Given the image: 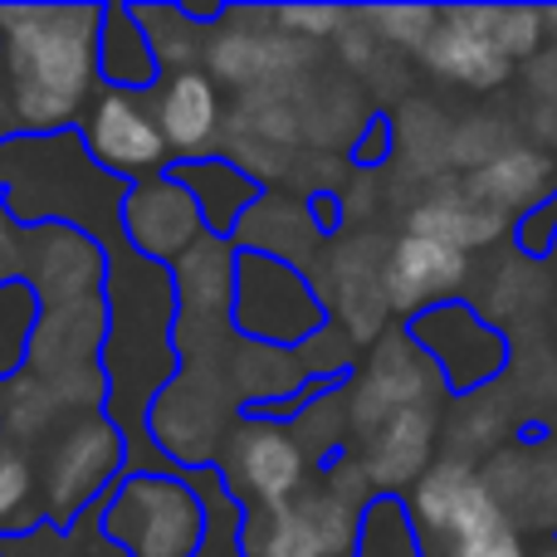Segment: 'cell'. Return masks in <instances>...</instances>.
<instances>
[{
	"mask_svg": "<svg viewBox=\"0 0 557 557\" xmlns=\"http://www.w3.org/2000/svg\"><path fill=\"white\" fill-rule=\"evenodd\" d=\"M504 231H509V215L484 211V206L470 201L465 191L431 196V201H421L411 211V221H406V235H425V240H441L465 255L480 250V245H494Z\"/></svg>",
	"mask_w": 557,
	"mask_h": 557,
	"instance_id": "cell-18",
	"label": "cell"
},
{
	"mask_svg": "<svg viewBox=\"0 0 557 557\" xmlns=\"http://www.w3.org/2000/svg\"><path fill=\"white\" fill-rule=\"evenodd\" d=\"M98 78L108 94H147L162 84V64L152 54V39L137 25L133 5H103V29H98Z\"/></svg>",
	"mask_w": 557,
	"mask_h": 557,
	"instance_id": "cell-17",
	"label": "cell"
},
{
	"mask_svg": "<svg viewBox=\"0 0 557 557\" xmlns=\"http://www.w3.org/2000/svg\"><path fill=\"white\" fill-rule=\"evenodd\" d=\"M270 15L284 29H298V39H327V35H337V29L352 20V10H337V5H318V10H308V5H278V10H270Z\"/></svg>",
	"mask_w": 557,
	"mask_h": 557,
	"instance_id": "cell-26",
	"label": "cell"
},
{
	"mask_svg": "<svg viewBox=\"0 0 557 557\" xmlns=\"http://www.w3.org/2000/svg\"><path fill=\"white\" fill-rule=\"evenodd\" d=\"M152 117L166 152H186V162H196L221 133V94H215L211 74H201V69L172 74L162 84V94H157Z\"/></svg>",
	"mask_w": 557,
	"mask_h": 557,
	"instance_id": "cell-13",
	"label": "cell"
},
{
	"mask_svg": "<svg viewBox=\"0 0 557 557\" xmlns=\"http://www.w3.org/2000/svg\"><path fill=\"white\" fill-rule=\"evenodd\" d=\"M84 152L98 172L133 182V176H162L166 172V143L157 133V117L137 103L133 94H103L88 108L84 123Z\"/></svg>",
	"mask_w": 557,
	"mask_h": 557,
	"instance_id": "cell-8",
	"label": "cell"
},
{
	"mask_svg": "<svg viewBox=\"0 0 557 557\" xmlns=\"http://www.w3.org/2000/svg\"><path fill=\"white\" fill-rule=\"evenodd\" d=\"M392 147H396L392 123H386L382 113H372V117H367V127H362V137L352 143V166H357V172H376V166L392 157Z\"/></svg>",
	"mask_w": 557,
	"mask_h": 557,
	"instance_id": "cell-27",
	"label": "cell"
},
{
	"mask_svg": "<svg viewBox=\"0 0 557 557\" xmlns=\"http://www.w3.org/2000/svg\"><path fill=\"white\" fill-rule=\"evenodd\" d=\"M543 29H553L557 35V10H543Z\"/></svg>",
	"mask_w": 557,
	"mask_h": 557,
	"instance_id": "cell-29",
	"label": "cell"
},
{
	"mask_svg": "<svg viewBox=\"0 0 557 557\" xmlns=\"http://www.w3.org/2000/svg\"><path fill=\"white\" fill-rule=\"evenodd\" d=\"M352 557H425L421 533H416L401 494H372L362 504L352 533Z\"/></svg>",
	"mask_w": 557,
	"mask_h": 557,
	"instance_id": "cell-20",
	"label": "cell"
},
{
	"mask_svg": "<svg viewBox=\"0 0 557 557\" xmlns=\"http://www.w3.org/2000/svg\"><path fill=\"white\" fill-rule=\"evenodd\" d=\"M98 529L123 557H196L206 504L186 474H123L98 499Z\"/></svg>",
	"mask_w": 557,
	"mask_h": 557,
	"instance_id": "cell-2",
	"label": "cell"
},
{
	"mask_svg": "<svg viewBox=\"0 0 557 557\" xmlns=\"http://www.w3.org/2000/svg\"><path fill=\"white\" fill-rule=\"evenodd\" d=\"M308 215H313L318 235H337V225H343V196L337 191H313L308 196Z\"/></svg>",
	"mask_w": 557,
	"mask_h": 557,
	"instance_id": "cell-28",
	"label": "cell"
},
{
	"mask_svg": "<svg viewBox=\"0 0 557 557\" xmlns=\"http://www.w3.org/2000/svg\"><path fill=\"white\" fill-rule=\"evenodd\" d=\"M98 29L103 5H0V64L20 127L69 133L98 84Z\"/></svg>",
	"mask_w": 557,
	"mask_h": 557,
	"instance_id": "cell-1",
	"label": "cell"
},
{
	"mask_svg": "<svg viewBox=\"0 0 557 557\" xmlns=\"http://www.w3.org/2000/svg\"><path fill=\"white\" fill-rule=\"evenodd\" d=\"M406 337L416 347H425V357L435 362L441 382L455 396L480 392L509 367V337L494 323H484V313H474L460 298H445V304L416 313L406 323Z\"/></svg>",
	"mask_w": 557,
	"mask_h": 557,
	"instance_id": "cell-4",
	"label": "cell"
},
{
	"mask_svg": "<svg viewBox=\"0 0 557 557\" xmlns=\"http://www.w3.org/2000/svg\"><path fill=\"white\" fill-rule=\"evenodd\" d=\"M435 553H441V548H435ZM425 557H431V553H425ZM445 557H529V548H523V539H519V529H513V519H504V523H494V529L474 533V539L450 543V548H445Z\"/></svg>",
	"mask_w": 557,
	"mask_h": 557,
	"instance_id": "cell-25",
	"label": "cell"
},
{
	"mask_svg": "<svg viewBox=\"0 0 557 557\" xmlns=\"http://www.w3.org/2000/svg\"><path fill=\"white\" fill-rule=\"evenodd\" d=\"M509 231H513V245H519V255H529V260H548V255L557 250V191L543 196L533 211L513 215Z\"/></svg>",
	"mask_w": 557,
	"mask_h": 557,
	"instance_id": "cell-22",
	"label": "cell"
},
{
	"mask_svg": "<svg viewBox=\"0 0 557 557\" xmlns=\"http://www.w3.org/2000/svg\"><path fill=\"white\" fill-rule=\"evenodd\" d=\"M196 231H201V211H196V201L166 172L152 176V182H143V186H127L123 235L137 255L166 264L176 250H191Z\"/></svg>",
	"mask_w": 557,
	"mask_h": 557,
	"instance_id": "cell-11",
	"label": "cell"
},
{
	"mask_svg": "<svg viewBox=\"0 0 557 557\" xmlns=\"http://www.w3.org/2000/svg\"><path fill=\"white\" fill-rule=\"evenodd\" d=\"M431 450H435L431 406L396 411L392 421L376 425L372 450H367V460H362V480H372L376 494H401V484H416L431 470Z\"/></svg>",
	"mask_w": 557,
	"mask_h": 557,
	"instance_id": "cell-14",
	"label": "cell"
},
{
	"mask_svg": "<svg viewBox=\"0 0 557 557\" xmlns=\"http://www.w3.org/2000/svg\"><path fill=\"white\" fill-rule=\"evenodd\" d=\"M221 480L240 499V509H250V504L255 509H284L308 484V455L288 435V425L245 421L231 441Z\"/></svg>",
	"mask_w": 557,
	"mask_h": 557,
	"instance_id": "cell-6",
	"label": "cell"
},
{
	"mask_svg": "<svg viewBox=\"0 0 557 557\" xmlns=\"http://www.w3.org/2000/svg\"><path fill=\"white\" fill-rule=\"evenodd\" d=\"M176 186L196 201L201 225L211 231V240H235L240 221L260 206L264 186L260 176H250L245 166H235L231 157H196V162H172L166 166Z\"/></svg>",
	"mask_w": 557,
	"mask_h": 557,
	"instance_id": "cell-12",
	"label": "cell"
},
{
	"mask_svg": "<svg viewBox=\"0 0 557 557\" xmlns=\"http://www.w3.org/2000/svg\"><path fill=\"white\" fill-rule=\"evenodd\" d=\"M421 59L431 74L450 78V84H465V88H499L513 69L509 59L465 20L460 5L441 10V25H435V35L425 39Z\"/></svg>",
	"mask_w": 557,
	"mask_h": 557,
	"instance_id": "cell-15",
	"label": "cell"
},
{
	"mask_svg": "<svg viewBox=\"0 0 557 557\" xmlns=\"http://www.w3.org/2000/svg\"><path fill=\"white\" fill-rule=\"evenodd\" d=\"M362 20H376V25L386 29L382 39H396V45H406V49H416V54H421L425 49V39L435 35V25H441V10H372V15H367L362 10Z\"/></svg>",
	"mask_w": 557,
	"mask_h": 557,
	"instance_id": "cell-23",
	"label": "cell"
},
{
	"mask_svg": "<svg viewBox=\"0 0 557 557\" xmlns=\"http://www.w3.org/2000/svg\"><path fill=\"white\" fill-rule=\"evenodd\" d=\"M123 455H127V445L117 435V425H108V421L78 425L59 445L54 465H49V513H54V523H74L84 513V504L94 509L117 484Z\"/></svg>",
	"mask_w": 557,
	"mask_h": 557,
	"instance_id": "cell-9",
	"label": "cell"
},
{
	"mask_svg": "<svg viewBox=\"0 0 557 557\" xmlns=\"http://www.w3.org/2000/svg\"><path fill=\"white\" fill-rule=\"evenodd\" d=\"M548 186H553V162L539 152V147H504V152H494L490 162L474 166L465 196L480 201L484 211H499V215L519 211L523 215L543 201Z\"/></svg>",
	"mask_w": 557,
	"mask_h": 557,
	"instance_id": "cell-16",
	"label": "cell"
},
{
	"mask_svg": "<svg viewBox=\"0 0 557 557\" xmlns=\"http://www.w3.org/2000/svg\"><path fill=\"white\" fill-rule=\"evenodd\" d=\"M406 509H411V523H416V533H421L425 553L450 548V543L474 539V533L509 519V509H504V499L494 494V484L465 460H435L431 470L416 480V494Z\"/></svg>",
	"mask_w": 557,
	"mask_h": 557,
	"instance_id": "cell-5",
	"label": "cell"
},
{
	"mask_svg": "<svg viewBox=\"0 0 557 557\" xmlns=\"http://www.w3.org/2000/svg\"><path fill=\"white\" fill-rule=\"evenodd\" d=\"M460 10L509 64L513 59H533L543 49V39H548L543 10H523V5H460Z\"/></svg>",
	"mask_w": 557,
	"mask_h": 557,
	"instance_id": "cell-21",
	"label": "cell"
},
{
	"mask_svg": "<svg viewBox=\"0 0 557 557\" xmlns=\"http://www.w3.org/2000/svg\"><path fill=\"white\" fill-rule=\"evenodd\" d=\"M465 278H470L465 250H450V245L425 240V235H401L382 264V304L392 313H406V323H411L416 313L445 304V294L460 288Z\"/></svg>",
	"mask_w": 557,
	"mask_h": 557,
	"instance_id": "cell-10",
	"label": "cell"
},
{
	"mask_svg": "<svg viewBox=\"0 0 557 557\" xmlns=\"http://www.w3.org/2000/svg\"><path fill=\"white\" fill-rule=\"evenodd\" d=\"M357 519L337 494H298L284 509L245 513L240 553L245 557H333L352 548Z\"/></svg>",
	"mask_w": 557,
	"mask_h": 557,
	"instance_id": "cell-7",
	"label": "cell"
},
{
	"mask_svg": "<svg viewBox=\"0 0 557 557\" xmlns=\"http://www.w3.org/2000/svg\"><path fill=\"white\" fill-rule=\"evenodd\" d=\"M231 318L250 343L288 352L327 323V308L284 255L240 250L231 274Z\"/></svg>",
	"mask_w": 557,
	"mask_h": 557,
	"instance_id": "cell-3",
	"label": "cell"
},
{
	"mask_svg": "<svg viewBox=\"0 0 557 557\" xmlns=\"http://www.w3.org/2000/svg\"><path fill=\"white\" fill-rule=\"evenodd\" d=\"M29 490H35L29 460L20 450H10V445H0V529L29 504Z\"/></svg>",
	"mask_w": 557,
	"mask_h": 557,
	"instance_id": "cell-24",
	"label": "cell"
},
{
	"mask_svg": "<svg viewBox=\"0 0 557 557\" xmlns=\"http://www.w3.org/2000/svg\"><path fill=\"white\" fill-rule=\"evenodd\" d=\"M206 59H211V74L225 78V84H240V88L270 84L284 69L304 64V39L298 35H235V29H225V35L211 39Z\"/></svg>",
	"mask_w": 557,
	"mask_h": 557,
	"instance_id": "cell-19",
	"label": "cell"
}]
</instances>
